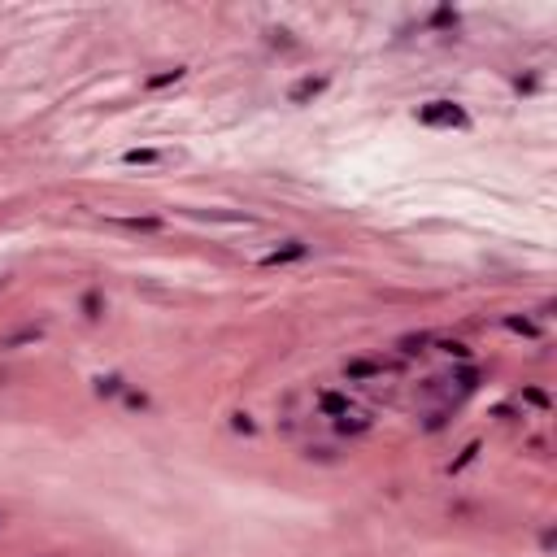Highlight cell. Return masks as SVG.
Here are the masks:
<instances>
[{"label": "cell", "instance_id": "2", "mask_svg": "<svg viewBox=\"0 0 557 557\" xmlns=\"http://www.w3.org/2000/svg\"><path fill=\"white\" fill-rule=\"evenodd\" d=\"M301 257H310V244H305V240H287L283 248H274V253L261 257V266H287V261H301Z\"/></svg>", "mask_w": 557, "mask_h": 557}, {"label": "cell", "instance_id": "9", "mask_svg": "<svg viewBox=\"0 0 557 557\" xmlns=\"http://www.w3.org/2000/svg\"><path fill=\"white\" fill-rule=\"evenodd\" d=\"M318 405H323L327 414H348V401L340 392H323V396H318Z\"/></svg>", "mask_w": 557, "mask_h": 557}, {"label": "cell", "instance_id": "18", "mask_svg": "<svg viewBox=\"0 0 557 557\" xmlns=\"http://www.w3.org/2000/svg\"><path fill=\"white\" fill-rule=\"evenodd\" d=\"M0 283H5V278H0Z\"/></svg>", "mask_w": 557, "mask_h": 557}, {"label": "cell", "instance_id": "17", "mask_svg": "<svg viewBox=\"0 0 557 557\" xmlns=\"http://www.w3.org/2000/svg\"><path fill=\"white\" fill-rule=\"evenodd\" d=\"M444 353H453V357H470V348H466V344H457V340H444Z\"/></svg>", "mask_w": 557, "mask_h": 557}, {"label": "cell", "instance_id": "1", "mask_svg": "<svg viewBox=\"0 0 557 557\" xmlns=\"http://www.w3.org/2000/svg\"><path fill=\"white\" fill-rule=\"evenodd\" d=\"M418 122L423 127H466V109L453 101H431L418 109Z\"/></svg>", "mask_w": 557, "mask_h": 557}, {"label": "cell", "instance_id": "12", "mask_svg": "<svg viewBox=\"0 0 557 557\" xmlns=\"http://www.w3.org/2000/svg\"><path fill=\"white\" fill-rule=\"evenodd\" d=\"M122 401H127V409H139V414L148 409V396H144V392H135V387H127V392H122Z\"/></svg>", "mask_w": 557, "mask_h": 557}, {"label": "cell", "instance_id": "14", "mask_svg": "<svg viewBox=\"0 0 557 557\" xmlns=\"http://www.w3.org/2000/svg\"><path fill=\"white\" fill-rule=\"evenodd\" d=\"M122 227H135V231H157L161 222H157V218H122Z\"/></svg>", "mask_w": 557, "mask_h": 557}, {"label": "cell", "instance_id": "11", "mask_svg": "<svg viewBox=\"0 0 557 557\" xmlns=\"http://www.w3.org/2000/svg\"><path fill=\"white\" fill-rule=\"evenodd\" d=\"M83 314H88L92 323H96V318L105 314V305H101V296H96V292H88V296H83Z\"/></svg>", "mask_w": 557, "mask_h": 557}, {"label": "cell", "instance_id": "13", "mask_svg": "<svg viewBox=\"0 0 557 557\" xmlns=\"http://www.w3.org/2000/svg\"><path fill=\"white\" fill-rule=\"evenodd\" d=\"M427 344H431V336H405L401 340V353H423Z\"/></svg>", "mask_w": 557, "mask_h": 557}, {"label": "cell", "instance_id": "16", "mask_svg": "<svg viewBox=\"0 0 557 557\" xmlns=\"http://www.w3.org/2000/svg\"><path fill=\"white\" fill-rule=\"evenodd\" d=\"M475 453H479V444H466V453H462V457H457V462H453L449 470H462L466 462H475Z\"/></svg>", "mask_w": 557, "mask_h": 557}, {"label": "cell", "instance_id": "6", "mask_svg": "<svg viewBox=\"0 0 557 557\" xmlns=\"http://www.w3.org/2000/svg\"><path fill=\"white\" fill-rule=\"evenodd\" d=\"M336 431H340V436H361V431H370V418H366V414H353V409H348V414H340Z\"/></svg>", "mask_w": 557, "mask_h": 557}, {"label": "cell", "instance_id": "15", "mask_svg": "<svg viewBox=\"0 0 557 557\" xmlns=\"http://www.w3.org/2000/svg\"><path fill=\"white\" fill-rule=\"evenodd\" d=\"M231 427H235V431H244V436H253V431H257V423H253L248 414H231Z\"/></svg>", "mask_w": 557, "mask_h": 557}, {"label": "cell", "instance_id": "3", "mask_svg": "<svg viewBox=\"0 0 557 557\" xmlns=\"http://www.w3.org/2000/svg\"><path fill=\"white\" fill-rule=\"evenodd\" d=\"M379 374H387L383 361H366V357L344 361V379H348V383H357V379H379Z\"/></svg>", "mask_w": 557, "mask_h": 557}, {"label": "cell", "instance_id": "7", "mask_svg": "<svg viewBox=\"0 0 557 557\" xmlns=\"http://www.w3.org/2000/svg\"><path fill=\"white\" fill-rule=\"evenodd\" d=\"M127 392V379H122V374H101V379H96V396H122Z\"/></svg>", "mask_w": 557, "mask_h": 557}, {"label": "cell", "instance_id": "5", "mask_svg": "<svg viewBox=\"0 0 557 557\" xmlns=\"http://www.w3.org/2000/svg\"><path fill=\"white\" fill-rule=\"evenodd\" d=\"M39 336H44V327H18V331H9V336H0V353H13V348H22V344H35Z\"/></svg>", "mask_w": 557, "mask_h": 557}, {"label": "cell", "instance_id": "8", "mask_svg": "<svg viewBox=\"0 0 557 557\" xmlns=\"http://www.w3.org/2000/svg\"><path fill=\"white\" fill-rule=\"evenodd\" d=\"M122 161L127 165H152V161H161V152L157 148H131V152H122Z\"/></svg>", "mask_w": 557, "mask_h": 557}, {"label": "cell", "instance_id": "10", "mask_svg": "<svg viewBox=\"0 0 557 557\" xmlns=\"http://www.w3.org/2000/svg\"><path fill=\"white\" fill-rule=\"evenodd\" d=\"M179 79H183V70L174 65V70H161V74H152V79L144 83V88H165V83H179Z\"/></svg>", "mask_w": 557, "mask_h": 557}, {"label": "cell", "instance_id": "4", "mask_svg": "<svg viewBox=\"0 0 557 557\" xmlns=\"http://www.w3.org/2000/svg\"><path fill=\"white\" fill-rule=\"evenodd\" d=\"M318 92H327V79H323V74H318V79L310 74V79H301V83H292V92H287V101H292V105H305V101H314V96H318Z\"/></svg>", "mask_w": 557, "mask_h": 557}]
</instances>
